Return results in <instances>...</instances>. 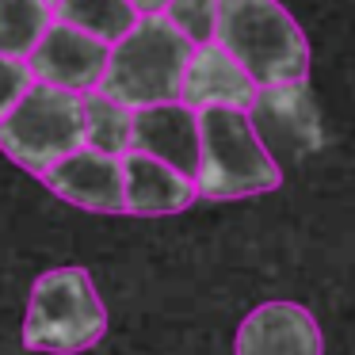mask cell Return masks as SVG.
I'll list each match as a JSON object with an SVG mask.
<instances>
[{
	"instance_id": "obj_1",
	"label": "cell",
	"mask_w": 355,
	"mask_h": 355,
	"mask_svg": "<svg viewBox=\"0 0 355 355\" xmlns=\"http://www.w3.org/2000/svg\"><path fill=\"white\" fill-rule=\"evenodd\" d=\"M214 42L256 88L306 85L309 39L279 0H218Z\"/></svg>"
},
{
	"instance_id": "obj_2",
	"label": "cell",
	"mask_w": 355,
	"mask_h": 355,
	"mask_svg": "<svg viewBox=\"0 0 355 355\" xmlns=\"http://www.w3.org/2000/svg\"><path fill=\"white\" fill-rule=\"evenodd\" d=\"M191 54L195 46L168 24V16H141L130 35L107 50V69L96 92L126 111L180 103Z\"/></svg>"
},
{
	"instance_id": "obj_3",
	"label": "cell",
	"mask_w": 355,
	"mask_h": 355,
	"mask_svg": "<svg viewBox=\"0 0 355 355\" xmlns=\"http://www.w3.org/2000/svg\"><path fill=\"white\" fill-rule=\"evenodd\" d=\"M279 184H283V168L256 138L248 111H199V172H195L199 199H252L275 191Z\"/></svg>"
},
{
	"instance_id": "obj_4",
	"label": "cell",
	"mask_w": 355,
	"mask_h": 355,
	"mask_svg": "<svg viewBox=\"0 0 355 355\" xmlns=\"http://www.w3.org/2000/svg\"><path fill=\"white\" fill-rule=\"evenodd\" d=\"M107 336V306L85 268H50L35 279L24 317V347L80 355Z\"/></svg>"
},
{
	"instance_id": "obj_5",
	"label": "cell",
	"mask_w": 355,
	"mask_h": 355,
	"mask_svg": "<svg viewBox=\"0 0 355 355\" xmlns=\"http://www.w3.org/2000/svg\"><path fill=\"white\" fill-rule=\"evenodd\" d=\"M85 96L35 85L16 111L0 123V149L24 172L46 176L58 161L85 149Z\"/></svg>"
},
{
	"instance_id": "obj_6",
	"label": "cell",
	"mask_w": 355,
	"mask_h": 355,
	"mask_svg": "<svg viewBox=\"0 0 355 355\" xmlns=\"http://www.w3.org/2000/svg\"><path fill=\"white\" fill-rule=\"evenodd\" d=\"M107 50L111 46H103L100 39L54 19V27L42 35L35 54L27 58V65L35 73V85H50V88H62V92H73V96H88L103 80Z\"/></svg>"
},
{
	"instance_id": "obj_7",
	"label": "cell",
	"mask_w": 355,
	"mask_h": 355,
	"mask_svg": "<svg viewBox=\"0 0 355 355\" xmlns=\"http://www.w3.org/2000/svg\"><path fill=\"white\" fill-rule=\"evenodd\" d=\"M248 123H252L256 138L263 141L275 164L298 161L302 153L321 141L317 134V107L309 100L306 85H279V88H260L256 103L248 107Z\"/></svg>"
},
{
	"instance_id": "obj_8",
	"label": "cell",
	"mask_w": 355,
	"mask_h": 355,
	"mask_svg": "<svg viewBox=\"0 0 355 355\" xmlns=\"http://www.w3.org/2000/svg\"><path fill=\"white\" fill-rule=\"evenodd\" d=\"M233 355H324L317 317L302 302H260L237 324Z\"/></svg>"
},
{
	"instance_id": "obj_9",
	"label": "cell",
	"mask_w": 355,
	"mask_h": 355,
	"mask_svg": "<svg viewBox=\"0 0 355 355\" xmlns=\"http://www.w3.org/2000/svg\"><path fill=\"white\" fill-rule=\"evenodd\" d=\"M62 202L92 214H123V161L96 149H77L42 176Z\"/></svg>"
},
{
	"instance_id": "obj_10",
	"label": "cell",
	"mask_w": 355,
	"mask_h": 355,
	"mask_svg": "<svg viewBox=\"0 0 355 355\" xmlns=\"http://www.w3.org/2000/svg\"><path fill=\"white\" fill-rule=\"evenodd\" d=\"M130 149L195 180V172H199V111H191L187 103H161V107L134 111Z\"/></svg>"
},
{
	"instance_id": "obj_11",
	"label": "cell",
	"mask_w": 355,
	"mask_h": 355,
	"mask_svg": "<svg viewBox=\"0 0 355 355\" xmlns=\"http://www.w3.org/2000/svg\"><path fill=\"white\" fill-rule=\"evenodd\" d=\"M123 214L134 218H168L184 214L195 199L199 187L191 176L153 161L146 153H123Z\"/></svg>"
},
{
	"instance_id": "obj_12",
	"label": "cell",
	"mask_w": 355,
	"mask_h": 355,
	"mask_svg": "<svg viewBox=\"0 0 355 355\" xmlns=\"http://www.w3.org/2000/svg\"><path fill=\"white\" fill-rule=\"evenodd\" d=\"M260 96L256 80L225 54L218 42L195 46L191 62L184 73V92L180 103H187L191 111H210V107H233V111H248Z\"/></svg>"
},
{
	"instance_id": "obj_13",
	"label": "cell",
	"mask_w": 355,
	"mask_h": 355,
	"mask_svg": "<svg viewBox=\"0 0 355 355\" xmlns=\"http://www.w3.org/2000/svg\"><path fill=\"white\" fill-rule=\"evenodd\" d=\"M54 19L100 39L103 46H115L141 16L130 8V0H62L54 8Z\"/></svg>"
},
{
	"instance_id": "obj_14",
	"label": "cell",
	"mask_w": 355,
	"mask_h": 355,
	"mask_svg": "<svg viewBox=\"0 0 355 355\" xmlns=\"http://www.w3.org/2000/svg\"><path fill=\"white\" fill-rule=\"evenodd\" d=\"M54 27V8L46 0H0V54L31 58L42 35Z\"/></svg>"
},
{
	"instance_id": "obj_15",
	"label": "cell",
	"mask_w": 355,
	"mask_h": 355,
	"mask_svg": "<svg viewBox=\"0 0 355 355\" xmlns=\"http://www.w3.org/2000/svg\"><path fill=\"white\" fill-rule=\"evenodd\" d=\"M85 146L96 149V153L107 157H123L130 153V130H134V111L119 107L115 100L100 92L85 96Z\"/></svg>"
},
{
	"instance_id": "obj_16",
	"label": "cell",
	"mask_w": 355,
	"mask_h": 355,
	"mask_svg": "<svg viewBox=\"0 0 355 355\" xmlns=\"http://www.w3.org/2000/svg\"><path fill=\"white\" fill-rule=\"evenodd\" d=\"M168 24L184 35L191 46L214 42V19H218V0H172L164 8Z\"/></svg>"
},
{
	"instance_id": "obj_17",
	"label": "cell",
	"mask_w": 355,
	"mask_h": 355,
	"mask_svg": "<svg viewBox=\"0 0 355 355\" xmlns=\"http://www.w3.org/2000/svg\"><path fill=\"white\" fill-rule=\"evenodd\" d=\"M35 88V73L24 58H4L0 54V123L24 103V96Z\"/></svg>"
},
{
	"instance_id": "obj_18",
	"label": "cell",
	"mask_w": 355,
	"mask_h": 355,
	"mask_svg": "<svg viewBox=\"0 0 355 355\" xmlns=\"http://www.w3.org/2000/svg\"><path fill=\"white\" fill-rule=\"evenodd\" d=\"M168 4L172 0H130V8L138 12V16H164Z\"/></svg>"
},
{
	"instance_id": "obj_19",
	"label": "cell",
	"mask_w": 355,
	"mask_h": 355,
	"mask_svg": "<svg viewBox=\"0 0 355 355\" xmlns=\"http://www.w3.org/2000/svg\"><path fill=\"white\" fill-rule=\"evenodd\" d=\"M46 4H50V8H58V4H62V0H46Z\"/></svg>"
}]
</instances>
